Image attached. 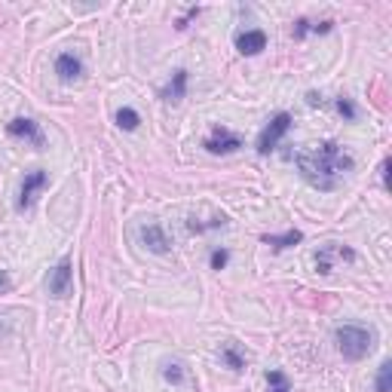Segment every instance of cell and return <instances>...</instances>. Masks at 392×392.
<instances>
[{"label": "cell", "mask_w": 392, "mask_h": 392, "mask_svg": "<svg viewBox=\"0 0 392 392\" xmlns=\"http://www.w3.org/2000/svg\"><path fill=\"white\" fill-rule=\"evenodd\" d=\"M377 392H392V362H384L377 371Z\"/></svg>", "instance_id": "obj_18"}, {"label": "cell", "mask_w": 392, "mask_h": 392, "mask_svg": "<svg viewBox=\"0 0 392 392\" xmlns=\"http://www.w3.org/2000/svg\"><path fill=\"white\" fill-rule=\"evenodd\" d=\"M221 359L227 362L233 371H242V368H246V359H242V352L236 350V343H224V347H221Z\"/></svg>", "instance_id": "obj_15"}, {"label": "cell", "mask_w": 392, "mask_h": 392, "mask_svg": "<svg viewBox=\"0 0 392 392\" xmlns=\"http://www.w3.org/2000/svg\"><path fill=\"white\" fill-rule=\"evenodd\" d=\"M138 236H142V242L154 251V255H169V251H172L169 233H166V227H163V224H156V221L144 224V227L138 230Z\"/></svg>", "instance_id": "obj_7"}, {"label": "cell", "mask_w": 392, "mask_h": 392, "mask_svg": "<svg viewBox=\"0 0 392 392\" xmlns=\"http://www.w3.org/2000/svg\"><path fill=\"white\" fill-rule=\"evenodd\" d=\"M304 239L301 230H288L282 236H264V246H273V248H288V246H297Z\"/></svg>", "instance_id": "obj_13"}, {"label": "cell", "mask_w": 392, "mask_h": 392, "mask_svg": "<svg viewBox=\"0 0 392 392\" xmlns=\"http://www.w3.org/2000/svg\"><path fill=\"white\" fill-rule=\"evenodd\" d=\"M184 92H188V71H175L169 86L163 89V98L169 101V105H178V101L184 98Z\"/></svg>", "instance_id": "obj_12"}, {"label": "cell", "mask_w": 392, "mask_h": 392, "mask_svg": "<svg viewBox=\"0 0 392 392\" xmlns=\"http://www.w3.org/2000/svg\"><path fill=\"white\" fill-rule=\"evenodd\" d=\"M267 386H270V392H292L288 377L282 374V371H267Z\"/></svg>", "instance_id": "obj_16"}, {"label": "cell", "mask_w": 392, "mask_h": 392, "mask_svg": "<svg viewBox=\"0 0 392 392\" xmlns=\"http://www.w3.org/2000/svg\"><path fill=\"white\" fill-rule=\"evenodd\" d=\"M338 110H340V114H347L350 120H352V117H356V110H352V105H350V101H347V98H340V101H338Z\"/></svg>", "instance_id": "obj_20"}, {"label": "cell", "mask_w": 392, "mask_h": 392, "mask_svg": "<svg viewBox=\"0 0 392 392\" xmlns=\"http://www.w3.org/2000/svg\"><path fill=\"white\" fill-rule=\"evenodd\" d=\"M380 175H384V184L389 188V160H384V166H380Z\"/></svg>", "instance_id": "obj_22"}, {"label": "cell", "mask_w": 392, "mask_h": 392, "mask_svg": "<svg viewBox=\"0 0 392 392\" xmlns=\"http://www.w3.org/2000/svg\"><path fill=\"white\" fill-rule=\"evenodd\" d=\"M138 123H142L138 110H132V108H120V110H117V126H120V129H126V132H135Z\"/></svg>", "instance_id": "obj_14"}, {"label": "cell", "mask_w": 392, "mask_h": 392, "mask_svg": "<svg viewBox=\"0 0 392 392\" xmlns=\"http://www.w3.org/2000/svg\"><path fill=\"white\" fill-rule=\"evenodd\" d=\"M350 260H356V251L350 246H340V242H325V246L316 251V270H319L322 276L334 273L338 267L350 264Z\"/></svg>", "instance_id": "obj_3"}, {"label": "cell", "mask_w": 392, "mask_h": 392, "mask_svg": "<svg viewBox=\"0 0 392 392\" xmlns=\"http://www.w3.org/2000/svg\"><path fill=\"white\" fill-rule=\"evenodd\" d=\"M163 377L169 380V384H175V386L184 384V371H181L178 362H163Z\"/></svg>", "instance_id": "obj_17"}, {"label": "cell", "mask_w": 392, "mask_h": 392, "mask_svg": "<svg viewBox=\"0 0 392 392\" xmlns=\"http://www.w3.org/2000/svg\"><path fill=\"white\" fill-rule=\"evenodd\" d=\"M55 74H59V80L74 83L83 74V62L74 52H59L55 55Z\"/></svg>", "instance_id": "obj_10"}, {"label": "cell", "mask_w": 392, "mask_h": 392, "mask_svg": "<svg viewBox=\"0 0 392 392\" xmlns=\"http://www.w3.org/2000/svg\"><path fill=\"white\" fill-rule=\"evenodd\" d=\"M9 288H13V282H9V276L4 273V270H0V294H6Z\"/></svg>", "instance_id": "obj_21"}, {"label": "cell", "mask_w": 392, "mask_h": 392, "mask_svg": "<svg viewBox=\"0 0 392 392\" xmlns=\"http://www.w3.org/2000/svg\"><path fill=\"white\" fill-rule=\"evenodd\" d=\"M297 169L313 188L319 190H334L347 172H352V156L334 142H322L313 147L297 151Z\"/></svg>", "instance_id": "obj_1"}, {"label": "cell", "mask_w": 392, "mask_h": 392, "mask_svg": "<svg viewBox=\"0 0 392 392\" xmlns=\"http://www.w3.org/2000/svg\"><path fill=\"white\" fill-rule=\"evenodd\" d=\"M288 129H292V114H276L273 120L267 123V129L260 132V138H258V151L260 154H270V151H276L279 147V142L288 135Z\"/></svg>", "instance_id": "obj_4"}, {"label": "cell", "mask_w": 392, "mask_h": 392, "mask_svg": "<svg viewBox=\"0 0 392 392\" xmlns=\"http://www.w3.org/2000/svg\"><path fill=\"white\" fill-rule=\"evenodd\" d=\"M236 50L242 55H258L260 50H267V34L260 28H251V31L236 34Z\"/></svg>", "instance_id": "obj_11"}, {"label": "cell", "mask_w": 392, "mask_h": 392, "mask_svg": "<svg viewBox=\"0 0 392 392\" xmlns=\"http://www.w3.org/2000/svg\"><path fill=\"white\" fill-rule=\"evenodd\" d=\"M6 132L13 135V138H25V142H31L34 147H40V144H43L40 126H37L34 120H28V117H16L13 123H6Z\"/></svg>", "instance_id": "obj_9"}, {"label": "cell", "mask_w": 392, "mask_h": 392, "mask_svg": "<svg viewBox=\"0 0 392 392\" xmlns=\"http://www.w3.org/2000/svg\"><path fill=\"white\" fill-rule=\"evenodd\" d=\"M334 340H338L340 356L350 362L365 359L368 352L374 350V331L362 328V325H340V328L334 331Z\"/></svg>", "instance_id": "obj_2"}, {"label": "cell", "mask_w": 392, "mask_h": 392, "mask_svg": "<svg viewBox=\"0 0 392 392\" xmlns=\"http://www.w3.org/2000/svg\"><path fill=\"white\" fill-rule=\"evenodd\" d=\"M46 184H50V175H46L43 169H31L25 175V181H22V190H18V202H16V209L18 212H25V209H31L34 200H37V193H40Z\"/></svg>", "instance_id": "obj_5"}, {"label": "cell", "mask_w": 392, "mask_h": 392, "mask_svg": "<svg viewBox=\"0 0 392 392\" xmlns=\"http://www.w3.org/2000/svg\"><path fill=\"white\" fill-rule=\"evenodd\" d=\"M209 264H212V270H224V264H227V251H224V248H214L212 258H209Z\"/></svg>", "instance_id": "obj_19"}, {"label": "cell", "mask_w": 392, "mask_h": 392, "mask_svg": "<svg viewBox=\"0 0 392 392\" xmlns=\"http://www.w3.org/2000/svg\"><path fill=\"white\" fill-rule=\"evenodd\" d=\"M71 282H74V270H71V260L64 258L55 264V270L50 273V294L52 297H68L71 294Z\"/></svg>", "instance_id": "obj_8"}, {"label": "cell", "mask_w": 392, "mask_h": 392, "mask_svg": "<svg viewBox=\"0 0 392 392\" xmlns=\"http://www.w3.org/2000/svg\"><path fill=\"white\" fill-rule=\"evenodd\" d=\"M205 151L209 154H233L242 147V138L236 132H230L227 126H214L209 135H205Z\"/></svg>", "instance_id": "obj_6"}]
</instances>
